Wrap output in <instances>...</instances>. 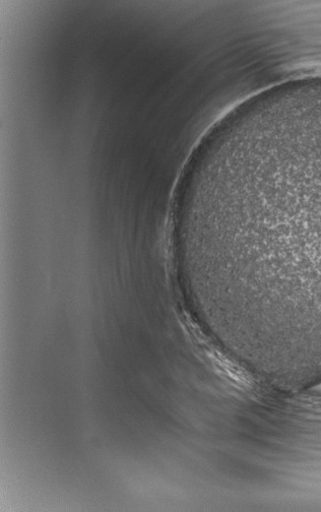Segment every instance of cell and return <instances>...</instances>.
<instances>
[{"mask_svg": "<svg viewBox=\"0 0 321 512\" xmlns=\"http://www.w3.org/2000/svg\"><path fill=\"white\" fill-rule=\"evenodd\" d=\"M183 248L249 331L321 359V102L250 108L219 128L188 180Z\"/></svg>", "mask_w": 321, "mask_h": 512, "instance_id": "cell-1", "label": "cell"}]
</instances>
